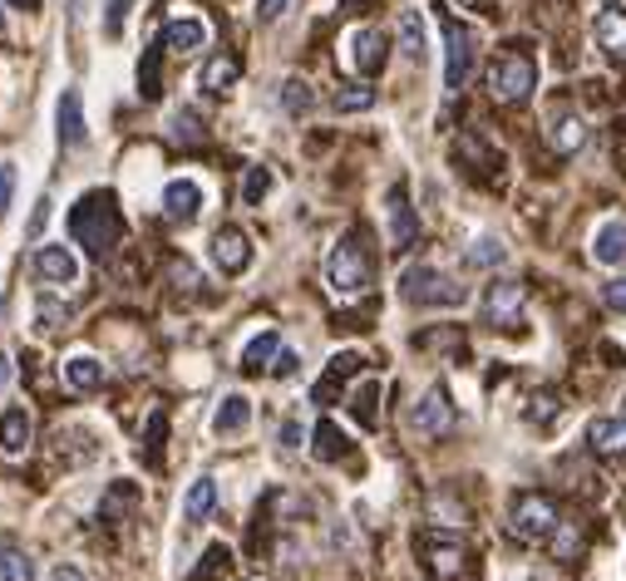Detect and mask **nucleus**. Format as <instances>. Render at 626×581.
Returning <instances> with one entry per match:
<instances>
[{"label": "nucleus", "instance_id": "obj_8", "mask_svg": "<svg viewBox=\"0 0 626 581\" xmlns=\"http://www.w3.org/2000/svg\"><path fill=\"white\" fill-rule=\"evenodd\" d=\"M420 557H424V567H429V577H439V581L464 577V567H469V547H464L459 537H444V532H424Z\"/></svg>", "mask_w": 626, "mask_h": 581}, {"label": "nucleus", "instance_id": "obj_23", "mask_svg": "<svg viewBox=\"0 0 626 581\" xmlns=\"http://www.w3.org/2000/svg\"><path fill=\"white\" fill-rule=\"evenodd\" d=\"M252 424V399L247 395H227L217 405V415H212V434H242V429Z\"/></svg>", "mask_w": 626, "mask_h": 581}, {"label": "nucleus", "instance_id": "obj_48", "mask_svg": "<svg viewBox=\"0 0 626 581\" xmlns=\"http://www.w3.org/2000/svg\"><path fill=\"white\" fill-rule=\"evenodd\" d=\"M282 443L286 449H296V443H301V424H282Z\"/></svg>", "mask_w": 626, "mask_h": 581}, {"label": "nucleus", "instance_id": "obj_28", "mask_svg": "<svg viewBox=\"0 0 626 581\" xmlns=\"http://www.w3.org/2000/svg\"><path fill=\"white\" fill-rule=\"evenodd\" d=\"M311 453H316L321 463H341L346 453H350V439L331 424V419H321V424H316V443H311Z\"/></svg>", "mask_w": 626, "mask_h": 581}, {"label": "nucleus", "instance_id": "obj_52", "mask_svg": "<svg viewBox=\"0 0 626 581\" xmlns=\"http://www.w3.org/2000/svg\"><path fill=\"white\" fill-rule=\"evenodd\" d=\"M0 35H6V15H0Z\"/></svg>", "mask_w": 626, "mask_h": 581}, {"label": "nucleus", "instance_id": "obj_51", "mask_svg": "<svg viewBox=\"0 0 626 581\" xmlns=\"http://www.w3.org/2000/svg\"><path fill=\"white\" fill-rule=\"evenodd\" d=\"M10 6H20V10H40V0H10Z\"/></svg>", "mask_w": 626, "mask_h": 581}, {"label": "nucleus", "instance_id": "obj_19", "mask_svg": "<svg viewBox=\"0 0 626 581\" xmlns=\"http://www.w3.org/2000/svg\"><path fill=\"white\" fill-rule=\"evenodd\" d=\"M587 443L597 459H626V419H592Z\"/></svg>", "mask_w": 626, "mask_h": 581}, {"label": "nucleus", "instance_id": "obj_16", "mask_svg": "<svg viewBox=\"0 0 626 581\" xmlns=\"http://www.w3.org/2000/svg\"><path fill=\"white\" fill-rule=\"evenodd\" d=\"M163 213L173 222H193L203 213V187H198L193 177H173V183L163 187Z\"/></svg>", "mask_w": 626, "mask_h": 581}, {"label": "nucleus", "instance_id": "obj_29", "mask_svg": "<svg viewBox=\"0 0 626 581\" xmlns=\"http://www.w3.org/2000/svg\"><path fill=\"white\" fill-rule=\"evenodd\" d=\"M375 399H380V379H365V385L350 395V415L360 419L365 429H375L380 424V415H375Z\"/></svg>", "mask_w": 626, "mask_h": 581}, {"label": "nucleus", "instance_id": "obj_11", "mask_svg": "<svg viewBox=\"0 0 626 581\" xmlns=\"http://www.w3.org/2000/svg\"><path fill=\"white\" fill-rule=\"evenodd\" d=\"M385 35H380L375 25H360V30H350L346 35V65L356 69V74H380V65H385Z\"/></svg>", "mask_w": 626, "mask_h": 581}, {"label": "nucleus", "instance_id": "obj_34", "mask_svg": "<svg viewBox=\"0 0 626 581\" xmlns=\"http://www.w3.org/2000/svg\"><path fill=\"white\" fill-rule=\"evenodd\" d=\"M282 104H286V114H306V109L316 104L311 84H306V79H286V84H282Z\"/></svg>", "mask_w": 626, "mask_h": 581}, {"label": "nucleus", "instance_id": "obj_12", "mask_svg": "<svg viewBox=\"0 0 626 581\" xmlns=\"http://www.w3.org/2000/svg\"><path fill=\"white\" fill-rule=\"evenodd\" d=\"M35 277L45 281V287H74V281H79V261H74L70 247L50 241V247H35Z\"/></svg>", "mask_w": 626, "mask_h": 581}, {"label": "nucleus", "instance_id": "obj_53", "mask_svg": "<svg viewBox=\"0 0 626 581\" xmlns=\"http://www.w3.org/2000/svg\"><path fill=\"white\" fill-rule=\"evenodd\" d=\"M247 581H252V577H247Z\"/></svg>", "mask_w": 626, "mask_h": 581}, {"label": "nucleus", "instance_id": "obj_40", "mask_svg": "<svg viewBox=\"0 0 626 581\" xmlns=\"http://www.w3.org/2000/svg\"><path fill=\"white\" fill-rule=\"evenodd\" d=\"M173 139H183V143H203V129H198L193 114H178V119H173Z\"/></svg>", "mask_w": 626, "mask_h": 581}, {"label": "nucleus", "instance_id": "obj_42", "mask_svg": "<svg viewBox=\"0 0 626 581\" xmlns=\"http://www.w3.org/2000/svg\"><path fill=\"white\" fill-rule=\"evenodd\" d=\"M10 197H15V168L0 163V217L10 213Z\"/></svg>", "mask_w": 626, "mask_h": 581}, {"label": "nucleus", "instance_id": "obj_35", "mask_svg": "<svg viewBox=\"0 0 626 581\" xmlns=\"http://www.w3.org/2000/svg\"><path fill=\"white\" fill-rule=\"evenodd\" d=\"M139 94H144V99H158V94H163V74H158V50H144V65H139Z\"/></svg>", "mask_w": 626, "mask_h": 581}, {"label": "nucleus", "instance_id": "obj_38", "mask_svg": "<svg viewBox=\"0 0 626 581\" xmlns=\"http://www.w3.org/2000/svg\"><path fill=\"white\" fill-rule=\"evenodd\" d=\"M267 187H272V173H267V168H247V183H242V203L257 207L262 197H267Z\"/></svg>", "mask_w": 626, "mask_h": 581}, {"label": "nucleus", "instance_id": "obj_36", "mask_svg": "<svg viewBox=\"0 0 626 581\" xmlns=\"http://www.w3.org/2000/svg\"><path fill=\"white\" fill-rule=\"evenodd\" d=\"M222 572H227V547H208L203 562H198V572L183 577V581H217Z\"/></svg>", "mask_w": 626, "mask_h": 581}, {"label": "nucleus", "instance_id": "obj_14", "mask_svg": "<svg viewBox=\"0 0 626 581\" xmlns=\"http://www.w3.org/2000/svg\"><path fill=\"white\" fill-rule=\"evenodd\" d=\"M208 45V20L198 15H173L163 25V50H173V55H193V50Z\"/></svg>", "mask_w": 626, "mask_h": 581}, {"label": "nucleus", "instance_id": "obj_31", "mask_svg": "<svg viewBox=\"0 0 626 581\" xmlns=\"http://www.w3.org/2000/svg\"><path fill=\"white\" fill-rule=\"evenodd\" d=\"M400 45H405V55L415 60H424V25H420V15L415 10H405V15H400Z\"/></svg>", "mask_w": 626, "mask_h": 581}, {"label": "nucleus", "instance_id": "obj_3", "mask_svg": "<svg viewBox=\"0 0 626 581\" xmlns=\"http://www.w3.org/2000/svg\"><path fill=\"white\" fill-rule=\"evenodd\" d=\"M562 527L558 517V503L548 498V493H518L513 503H508V532L518 537V542H543V537H553Z\"/></svg>", "mask_w": 626, "mask_h": 581}, {"label": "nucleus", "instance_id": "obj_18", "mask_svg": "<svg viewBox=\"0 0 626 581\" xmlns=\"http://www.w3.org/2000/svg\"><path fill=\"white\" fill-rule=\"evenodd\" d=\"M592 35H597V45L607 55L626 60V6H602L597 20H592Z\"/></svg>", "mask_w": 626, "mask_h": 581}, {"label": "nucleus", "instance_id": "obj_6", "mask_svg": "<svg viewBox=\"0 0 626 581\" xmlns=\"http://www.w3.org/2000/svg\"><path fill=\"white\" fill-rule=\"evenodd\" d=\"M400 295H405L410 305H464L469 291L444 277L439 267H410L405 277H400Z\"/></svg>", "mask_w": 626, "mask_h": 581}, {"label": "nucleus", "instance_id": "obj_24", "mask_svg": "<svg viewBox=\"0 0 626 581\" xmlns=\"http://www.w3.org/2000/svg\"><path fill=\"white\" fill-rule=\"evenodd\" d=\"M30 434H35V424H30L25 409H6V415H0V449H6L10 459H20V453L30 449Z\"/></svg>", "mask_w": 626, "mask_h": 581}, {"label": "nucleus", "instance_id": "obj_46", "mask_svg": "<svg viewBox=\"0 0 626 581\" xmlns=\"http://www.w3.org/2000/svg\"><path fill=\"white\" fill-rule=\"evenodd\" d=\"M286 6H291V0H257V15H262V20H282Z\"/></svg>", "mask_w": 626, "mask_h": 581}, {"label": "nucleus", "instance_id": "obj_17", "mask_svg": "<svg viewBox=\"0 0 626 581\" xmlns=\"http://www.w3.org/2000/svg\"><path fill=\"white\" fill-rule=\"evenodd\" d=\"M242 79V60L237 55H212L203 69H198V84H203V94L212 99H222V94H232Z\"/></svg>", "mask_w": 626, "mask_h": 581}, {"label": "nucleus", "instance_id": "obj_50", "mask_svg": "<svg viewBox=\"0 0 626 581\" xmlns=\"http://www.w3.org/2000/svg\"><path fill=\"white\" fill-rule=\"evenodd\" d=\"M10 385V355H0V389Z\"/></svg>", "mask_w": 626, "mask_h": 581}, {"label": "nucleus", "instance_id": "obj_49", "mask_svg": "<svg viewBox=\"0 0 626 581\" xmlns=\"http://www.w3.org/2000/svg\"><path fill=\"white\" fill-rule=\"evenodd\" d=\"M50 581H89V577H84V572H79V567H60V572H55V577H50Z\"/></svg>", "mask_w": 626, "mask_h": 581}, {"label": "nucleus", "instance_id": "obj_25", "mask_svg": "<svg viewBox=\"0 0 626 581\" xmlns=\"http://www.w3.org/2000/svg\"><path fill=\"white\" fill-rule=\"evenodd\" d=\"M212 508H217V483H212V478H198L193 488H188V498H183V523H188V527L208 523Z\"/></svg>", "mask_w": 626, "mask_h": 581}, {"label": "nucleus", "instance_id": "obj_37", "mask_svg": "<svg viewBox=\"0 0 626 581\" xmlns=\"http://www.w3.org/2000/svg\"><path fill=\"white\" fill-rule=\"evenodd\" d=\"M370 104H375V89H370V84H350V89L336 94V109H341V114L370 109Z\"/></svg>", "mask_w": 626, "mask_h": 581}, {"label": "nucleus", "instance_id": "obj_32", "mask_svg": "<svg viewBox=\"0 0 626 581\" xmlns=\"http://www.w3.org/2000/svg\"><path fill=\"white\" fill-rule=\"evenodd\" d=\"M163 434H168V419H163V409H158L153 419H148V443H144V459H148V469H163Z\"/></svg>", "mask_w": 626, "mask_h": 581}, {"label": "nucleus", "instance_id": "obj_2", "mask_svg": "<svg viewBox=\"0 0 626 581\" xmlns=\"http://www.w3.org/2000/svg\"><path fill=\"white\" fill-rule=\"evenodd\" d=\"M370 281H375V261H370L365 232H346L331 247V257H326V287L341 301H356V295L370 291Z\"/></svg>", "mask_w": 626, "mask_h": 581}, {"label": "nucleus", "instance_id": "obj_47", "mask_svg": "<svg viewBox=\"0 0 626 581\" xmlns=\"http://www.w3.org/2000/svg\"><path fill=\"white\" fill-rule=\"evenodd\" d=\"M60 321H65V315H60V305H40V325H45V331H60Z\"/></svg>", "mask_w": 626, "mask_h": 581}, {"label": "nucleus", "instance_id": "obj_27", "mask_svg": "<svg viewBox=\"0 0 626 581\" xmlns=\"http://www.w3.org/2000/svg\"><path fill=\"white\" fill-rule=\"evenodd\" d=\"M277 351H282V335L277 331L252 335L247 351H242V369H247V375H257V369H267L272 361H277Z\"/></svg>", "mask_w": 626, "mask_h": 581}, {"label": "nucleus", "instance_id": "obj_22", "mask_svg": "<svg viewBox=\"0 0 626 581\" xmlns=\"http://www.w3.org/2000/svg\"><path fill=\"white\" fill-rule=\"evenodd\" d=\"M592 261H597V267H622L626 261V222H607V227L592 237Z\"/></svg>", "mask_w": 626, "mask_h": 581}, {"label": "nucleus", "instance_id": "obj_33", "mask_svg": "<svg viewBox=\"0 0 626 581\" xmlns=\"http://www.w3.org/2000/svg\"><path fill=\"white\" fill-rule=\"evenodd\" d=\"M469 261H474V267H503V261H508V247H503L498 237H479V241L469 247Z\"/></svg>", "mask_w": 626, "mask_h": 581}, {"label": "nucleus", "instance_id": "obj_39", "mask_svg": "<svg viewBox=\"0 0 626 581\" xmlns=\"http://www.w3.org/2000/svg\"><path fill=\"white\" fill-rule=\"evenodd\" d=\"M124 20H129V0H109V10H104V35L119 40L124 35Z\"/></svg>", "mask_w": 626, "mask_h": 581}, {"label": "nucleus", "instance_id": "obj_20", "mask_svg": "<svg viewBox=\"0 0 626 581\" xmlns=\"http://www.w3.org/2000/svg\"><path fill=\"white\" fill-rule=\"evenodd\" d=\"M89 129H84V99L79 89H65L60 94V143L65 148H84Z\"/></svg>", "mask_w": 626, "mask_h": 581}, {"label": "nucleus", "instance_id": "obj_21", "mask_svg": "<svg viewBox=\"0 0 626 581\" xmlns=\"http://www.w3.org/2000/svg\"><path fill=\"white\" fill-rule=\"evenodd\" d=\"M360 365H365V361H360L356 351H341V355H336L331 365H326V379H321V385L311 389V399H316V405H331V399H336V389H341V385H346L350 375H356Z\"/></svg>", "mask_w": 626, "mask_h": 581}, {"label": "nucleus", "instance_id": "obj_30", "mask_svg": "<svg viewBox=\"0 0 626 581\" xmlns=\"http://www.w3.org/2000/svg\"><path fill=\"white\" fill-rule=\"evenodd\" d=\"M0 581H35V562L15 547H0Z\"/></svg>", "mask_w": 626, "mask_h": 581}, {"label": "nucleus", "instance_id": "obj_10", "mask_svg": "<svg viewBox=\"0 0 626 581\" xmlns=\"http://www.w3.org/2000/svg\"><path fill=\"white\" fill-rule=\"evenodd\" d=\"M212 267L222 271V277H242V271L252 267V241L242 227H217L212 232Z\"/></svg>", "mask_w": 626, "mask_h": 581}, {"label": "nucleus", "instance_id": "obj_4", "mask_svg": "<svg viewBox=\"0 0 626 581\" xmlns=\"http://www.w3.org/2000/svg\"><path fill=\"white\" fill-rule=\"evenodd\" d=\"M434 10H439V30H444V89L459 94L474 69V30L449 6H434Z\"/></svg>", "mask_w": 626, "mask_h": 581}, {"label": "nucleus", "instance_id": "obj_1", "mask_svg": "<svg viewBox=\"0 0 626 581\" xmlns=\"http://www.w3.org/2000/svg\"><path fill=\"white\" fill-rule=\"evenodd\" d=\"M70 237L74 247H84L89 257H109L124 241V213L114 203V193H84L79 203L70 207Z\"/></svg>", "mask_w": 626, "mask_h": 581}, {"label": "nucleus", "instance_id": "obj_7", "mask_svg": "<svg viewBox=\"0 0 626 581\" xmlns=\"http://www.w3.org/2000/svg\"><path fill=\"white\" fill-rule=\"evenodd\" d=\"M523 287L518 281H494V287L484 291L479 311H484V325H494V331H518L523 325Z\"/></svg>", "mask_w": 626, "mask_h": 581}, {"label": "nucleus", "instance_id": "obj_9", "mask_svg": "<svg viewBox=\"0 0 626 581\" xmlns=\"http://www.w3.org/2000/svg\"><path fill=\"white\" fill-rule=\"evenodd\" d=\"M410 424L420 429L424 439H444L454 429V405H449V389L444 385H429L424 389V399L415 405V415H410Z\"/></svg>", "mask_w": 626, "mask_h": 581}, {"label": "nucleus", "instance_id": "obj_15", "mask_svg": "<svg viewBox=\"0 0 626 581\" xmlns=\"http://www.w3.org/2000/svg\"><path fill=\"white\" fill-rule=\"evenodd\" d=\"M548 143H553L558 158H572L582 143H587V123H582L572 109H553V119H548Z\"/></svg>", "mask_w": 626, "mask_h": 581}, {"label": "nucleus", "instance_id": "obj_43", "mask_svg": "<svg viewBox=\"0 0 626 581\" xmlns=\"http://www.w3.org/2000/svg\"><path fill=\"white\" fill-rule=\"evenodd\" d=\"M602 301L612 305V311H622L626 315V277H617V281H607V291H602Z\"/></svg>", "mask_w": 626, "mask_h": 581}, {"label": "nucleus", "instance_id": "obj_45", "mask_svg": "<svg viewBox=\"0 0 626 581\" xmlns=\"http://www.w3.org/2000/svg\"><path fill=\"white\" fill-rule=\"evenodd\" d=\"M45 222H50V197H40V203H35V217H30V237H40V232H45Z\"/></svg>", "mask_w": 626, "mask_h": 581}, {"label": "nucleus", "instance_id": "obj_41", "mask_svg": "<svg viewBox=\"0 0 626 581\" xmlns=\"http://www.w3.org/2000/svg\"><path fill=\"white\" fill-rule=\"evenodd\" d=\"M168 281H173L178 291H193L198 287V271L188 267V261H173V267H168Z\"/></svg>", "mask_w": 626, "mask_h": 581}, {"label": "nucleus", "instance_id": "obj_13", "mask_svg": "<svg viewBox=\"0 0 626 581\" xmlns=\"http://www.w3.org/2000/svg\"><path fill=\"white\" fill-rule=\"evenodd\" d=\"M390 247L395 251H410L420 241V217H415V207H410V197H405V187H390Z\"/></svg>", "mask_w": 626, "mask_h": 581}, {"label": "nucleus", "instance_id": "obj_44", "mask_svg": "<svg viewBox=\"0 0 626 581\" xmlns=\"http://www.w3.org/2000/svg\"><path fill=\"white\" fill-rule=\"evenodd\" d=\"M296 365H301V361H296V351H277V361H272V375H277V379H291Z\"/></svg>", "mask_w": 626, "mask_h": 581}, {"label": "nucleus", "instance_id": "obj_26", "mask_svg": "<svg viewBox=\"0 0 626 581\" xmlns=\"http://www.w3.org/2000/svg\"><path fill=\"white\" fill-rule=\"evenodd\" d=\"M65 385L79 395H94V389H104V365L94 355H74V361H65Z\"/></svg>", "mask_w": 626, "mask_h": 581}, {"label": "nucleus", "instance_id": "obj_5", "mask_svg": "<svg viewBox=\"0 0 626 581\" xmlns=\"http://www.w3.org/2000/svg\"><path fill=\"white\" fill-rule=\"evenodd\" d=\"M488 89H494L498 104H528L538 89V65L533 55H523V50H508V55L494 60V69H488Z\"/></svg>", "mask_w": 626, "mask_h": 581}]
</instances>
